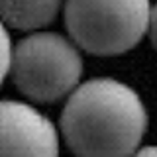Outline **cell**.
Masks as SVG:
<instances>
[{
  "mask_svg": "<svg viewBox=\"0 0 157 157\" xmlns=\"http://www.w3.org/2000/svg\"><path fill=\"white\" fill-rule=\"evenodd\" d=\"M57 155L59 136L33 106L0 100V155Z\"/></svg>",
  "mask_w": 157,
  "mask_h": 157,
  "instance_id": "4",
  "label": "cell"
},
{
  "mask_svg": "<svg viewBox=\"0 0 157 157\" xmlns=\"http://www.w3.org/2000/svg\"><path fill=\"white\" fill-rule=\"evenodd\" d=\"M140 155H157V147H145V149L137 151Z\"/></svg>",
  "mask_w": 157,
  "mask_h": 157,
  "instance_id": "8",
  "label": "cell"
},
{
  "mask_svg": "<svg viewBox=\"0 0 157 157\" xmlns=\"http://www.w3.org/2000/svg\"><path fill=\"white\" fill-rule=\"evenodd\" d=\"M10 75L22 94L36 102H55L77 88L82 59L75 41L39 32L12 47Z\"/></svg>",
  "mask_w": 157,
  "mask_h": 157,
  "instance_id": "2",
  "label": "cell"
},
{
  "mask_svg": "<svg viewBox=\"0 0 157 157\" xmlns=\"http://www.w3.org/2000/svg\"><path fill=\"white\" fill-rule=\"evenodd\" d=\"M61 0H0V20L22 32H33L55 20Z\"/></svg>",
  "mask_w": 157,
  "mask_h": 157,
  "instance_id": "5",
  "label": "cell"
},
{
  "mask_svg": "<svg viewBox=\"0 0 157 157\" xmlns=\"http://www.w3.org/2000/svg\"><path fill=\"white\" fill-rule=\"evenodd\" d=\"M10 57H12V43L6 32V24L0 20V85L10 73Z\"/></svg>",
  "mask_w": 157,
  "mask_h": 157,
  "instance_id": "6",
  "label": "cell"
},
{
  "mask_svg": "<svg viewBox=\"0 0 157 157\" xmlns=\"http://www.w3.org/2000/svg\"><path fill=\"white\" fill-rule=\"evenodd\" d=\"M149 14V0H67L65 26L82 51L120 55L147 33Z\"/></svg>",
  "mask_w": 157,
  "mask_h": 157,
  "instance_id": "3",
  "label": "cell"
},
{
  "mask_svg": "<svg viewBox=\"0 0 157 157\" xmlns=\"http://www.w3.org/2000/svg\"><path fill=\"white\" fill-rule=\"evenodd\" d=\"M147 33L151 37V43L153 47L157 49V4L151 8V14H149V26H147Z\"/></svg>",
  "mask_w": 157,
  "mask_h": 157,
  "instance_id": "7",
  "label": "cell"
},
{
  "mask_svg": "<svg viewBox=\"0 0 157 157\" xmlns=\"http://www.w3.org/2000/svg\"><path fill=\"white\" fill-rule=\"evenodd\" d=\"M147 130V112L134 88L114 78H92L71 92L61 134L77 155H130Z\"/></svg>",
  "mask_w": 157,
  "mask_h": 157,
  "instance_id": "1",
  "label": "cell"
}]
</instances>
